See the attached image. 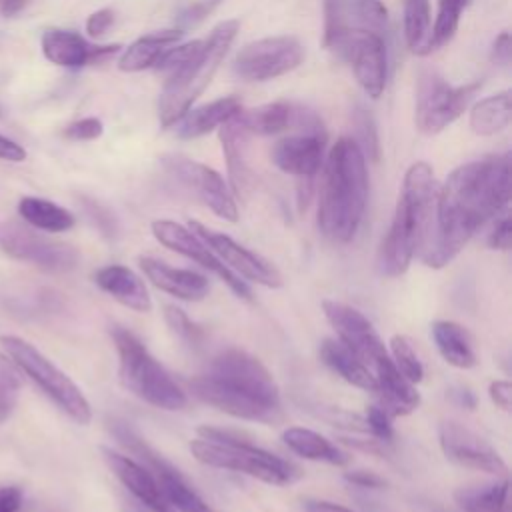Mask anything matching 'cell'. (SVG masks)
Masks as SVG:
<instances>
[{
  "mask_svg": "<svg viewBox=\"0 0 512 512\" xmlns=\"http://www.w3.org/2000/svg\"><path fill=\"white\" fill-rule=\"evenodd\" d=\"M488 394H490V400L502 408L504 412L510 410V404H512V384L508 380H494L488 388Z\"/></svg>",
  "mask_w": 512,
  "mask_h": 512,
  "instance_id": "49",
  "label": "cell"
},
{
  "mask_svg": "<svg viewBox=\"0 0 512 512\" xmlns=\"http://www.w3.org/2000/svg\"><path fill=\"white\" fill-rule=\"evenodd\" d=\"M340 60L352 66L356 82L370 98H380L388 76V50L382 34H356L330 48Z\"/></svg>",
  "mask_w": 512,
  "mask_h": 512,
  "instance_id": "14",
  "label": "cell"
},
{
  "mask_svg": "<svg viewBox=\"0 0 512 512\" xmlns=\"http://www.w3.org/2000/svg\"><path fill=\"white\" fill-rule=\"evenodd\" d=\"M42 52L56 66L82 68L88 64H96L98 46L88 44L78 32L48 28L42 34Z\"/></svg>",
  "mask_w": 512,
  "mask_h": 512,
  "instance_id": "25",
  "label": "cell"
},
{
  "mask_svg": "<svg viewBox=\"0 0 512 512\" xmlns=\"http://www.w3.org/2000/svg\"><path fill=\"white\" fill-rule=\"evenodd\" d=\"M510 202V154L472 160L448 174L436 192L434 224L420 258L430 268L450 264L470 238Z\"/></svg>",
  "mask_w": 512,
  "mask_h": 512,
  "instance_id": "1",
  "label": "cell"
},
{
  "mask_svg": "<svg viewBox=\"0 0 512 512\" xmlns=\"http://www.w3.org/2000/svg\"><path fill=\"white\" fill-rule=\"evenodd\" d=\"M96 286L112 296L122 306L136 310V312H150L152 310V298L148 294V288L144 280L122 264H110L94 274Z\"/></svg>",
  "mask_w": 512,
  "mask_h": 512,
  "instance_id": "24",
  "label": "cell"
},
{
  "mask_svg": "<svg viewBox=\"0 0 512 512\" xmlns=\"http://www.w3.org/2000/svg\"><path fill=\"white\" fill-rule=\"evenodd\" d=\"M344 480L354 484V486H358V488H370V490L386 486V480L382 476H378L376 472H370V470H350V472H344Z\"/></svg>",
  "mask_w": 512,
  "mask_h": 512,
  "instance_id": "48",
  "label": "cell"
},
{
  "mask_svg": "<svg viewBox=\"0 0 512 512\" xmlns=\"http://www.w3.org/2000/svg\"><path fill=\"white\" fill-rule=\"evenodd\" d=\"M0 248L8 256L52 274L70 272L78 266L80 260V254L74 246L54 240L18 220L0 222Z\"/></svg>",
  "mask_w": 512,
  "mask_h": 512,
  "instance_id": "9",
  "label": "cell"
},
{
  "mask_svg": "<svg viewBox=\"0 0 512 512\" xmlns=\"http://www.w3.org/2000/svg\"><path fill=\"white\" fill-rule=\"evenodd\" d=\"M402 16H404V38L410 52L418 56L430 54V36H432L430 0H402Z\"/></svg>",
  "mask_w": 512,
  "mask_h": 512,
  "instance_id": "36",
  "label": "cell"
},
{
  "mask_svg": "<svg viewBox=\"0 0 512 512\" xmlns=\"http://www.w3.org/2000/svg\"><path fill=\"white\" fill-rule=\"evenodd\" d=\"M126 512H144V510H140L138 506H134V504H130L128 508H126Z\"/></svg>",
  "mask_w": 512,
  "mask_h": 512,
  "instance_id": "57",
  "label": "cell"
},
{
  "mask_svg": "<svg viewBox=\"0 0 512 512\" xmlns=\"http://www.w3.org/2000/svg\"><path fill=\"white\" fill-rule=\"evenodd\" d=\"M164 170L176 178L188 192H192L202 204H206L218 218L228 222L238 220V206L230 186L210 166L186 158L182 154L162 156Z\"/></svg>",
  "mask_w": 512,
  "mask_h": 512,
  "instance_id": "12",
  "label": "cell"
},
{
  "mask_svg": "<svg viewBox=\"0 0 512 512\" xmlns=\"http://www.w3.org/2000/svg\"><path fill=\"white\" fill-rule=\"evenodd\" d=\"M188 228L238 276L252 280L256 284H262L266 288H280L282 286V274L278 268L262 258L260 254L248 250L246 246L232 240L228 234L216 232L208 226H204L198 220H190Z\"/></svg>",
  "mask_w": 512,
  "mask_h": 512,
  "instance_id": "16",
  "label": "cell"
},
{
  "mask_svg": "<svg viewBox=\"0 0 512 512\" xmlns=\"http://www.w3.org/2000/svg\"><path fill=\"white\" fill-rule=\"evenodd\" d=\"M152 234L162 246L182 254L188 260H194L208 272L216 274L238 298H252V290L248 288V284L240 280V276L234 274L188 226H182L174 220H154Z\"/></svg>",
  "mask_w": 512,
  "mask_h": 512,
  "instance_id": "15",
  "label": "cell"
},
{
  "mask_svg": "<svg viewBox=\"0 0 512 512\" xmlns=\"http://www.w3.org/2000/svg\"><path fill=\"white\" fill-rule=\"evenodd\" d=\"M368 202L366 158L352 138H338L324 160L318 200V228L336 242H350L364 218Z\"/></svg>",
  "mask_w": 512,
  "mask_h": 512,
  "instance_id": "3",
  "label": "cell"
},
{
  "mask_svg": "<svg viewBox=\"0 0 512 512\" xmlns=\"http://www.w3.org/2000/svg\"><path fill=\"white\" fill-rule=\"evenodd\" d=\"M508 488L506 478L490 484L462 486L454 492V500L464 512H510Z\"/></svg>",
  "mask_w": 512,
  "mask_h": 512,
  "instance_id": "35",
  "label": "cell"
},
{
  "mask_svg": "<svg viewBox=\"0 0 512 512\" xmlns=\"http://www.w3.org/2000/svg\"><path fill=\"white\" fill-rule=\"evenodd\" d=\"M478 88L480 82L452 86L434 70L422 72L416 90V128L422 134L442 132L460 118Z\"/></svg>",
  "mask_w": 512,
  "mask_h": 512,
  "instance_id": "10",
  "label": "cell"
},
{
  "mask_svg": "<svg viewBox=\"0 0 512 512\" xmlns=\"http://www.w3.org/2000/svg\"><path fill=\"white\" fill-rule=\"evenodd\" d=\"M0 344L8 352L16 368L26 374L70 420L86 426L92 420V408L82 390L66 376L56 364H52L36 346L28 340L12 334L0 336Z\"/></svg>",
  "mask_w": 512,
  "mask_h": 512,
  "instance_id": "8",
  "label": "cell"
},
{
  "mask_svg": "<svg viewBox=\"0 0 512 512\" xmlns=\"http://www.w3.org/2000/svg\"><path fill=\"white\" fill-rule=\"evenodd\" d=\"M510 56H512V42H510V34L502 32L492 46V62L500 64V66H508L510 64Z\"/></svg>",
  "mask_w": 512,
  "mask_h": 512,
  "instance_id": "51",
  "label": "cell"
},
{
  "mask_svg": "<svg viewBox=\"0 0 512 512\" xmlns=\"http://www.w3.org/2000/svg\"><path fill=\"white\" fill-rule=\"evenodd\" d=\"M140 268L144 276L162 292L176 296L186 302H198L202 300L208 290V278L186 268H174L162 260H156L152 256H140L138 258Z\"/></svg>",
  "mask_w": 512,
  "mask_h": 512,
  "instance_id": "22",
  "label": "cell"
},
{
  "mask_svg": "<svg viewBox=\"0 0 512 512\" xmlns=\"http://www.w3.org/2000/svg\"><path fill=\"white\" fill-rule=\"evenodd\" d=\"M282 440L294 454L306 460L326 462L332 466H344L350 460L346 452H342L338 446H334L330 440L310 428L290 426L282 432Z\"/></svg>",
  "mask_w": 512,
  "mask_h": 512,
  "instance_id": "31",
  "label": "cell"
},
{
  "mask_svg": "<svg viewBox=\"0 0 512 512\" xmlns=\"http://www.w3.org/2000/svg\"><path fill=\"white\" fill-rule=\"evenodd\" d=\"M436 192L432 166L422 160L414 162L404 174L394 218L380 248V272L384 276H402L412 258L426 246L434 224Z\"/></svg>",
  "mask_w": 512,
  "mask_h": 512,
  "instance_id": "4",
  "label": "cell"
},
{
  "mask_svg": "<svg viewBox=\"0 0 512 512\" xmlns=\"http://www.w3.org/2000/svg\"><path fill=\"white\" fill-rule=\"evenodd\" d=\"M440 356L454 368L468 370L476 366V352L468 332L452 320H436L430 326Z\"/></svg>",
  "mask_w": 512,
  "mask_h": 512,
  "instance_id": "30",
  "label": "cell"
},
{
  "mask_svg": "<svg viewBox=\"0 0 512 512\" xmlns=\"http://www.w3.org/2000/svg\"><path fill=\"white\" fill-rule=\"evenodd\" d=\"M390 358L394 362V366L400 370V374L410 380L412 384H418L424 378V366L412 346V342L402 336V334H394L390 338Z\"/></svg>",
  "mask_w": 512,
  "mask_h": 512,
  "instance_id": "39",
  "label": "cell"
},
{
  "mask_svg": "<svg viewBox=\"0 0 512 512\" xmlns=\"http://www.w3.org/2000/svg\"><path fill=\"white\" fill-rule=\"evenodd\" d=\"M204 404L234 418L272 424L282 418L280 388L270 370L240 348L218 352L208 368L188 382Z\"/></svg>",
  "mask_w": 512,
  "mask_h": 512,
  "instance_id": "2",
  "label": "cell"
},
{
  "mask_svg": "<svg viewBox=\"0 0 512 512\" xmlns=\"http://www.w3.org/2000/svg\"><path fill=\"white\" fill-rule=\"evenodd\" d=\"M510 242H512V222L508 212H502L500 216H496V222L488 236V244L494 250H508Z\"/></svg>",
  "mask_w": 512,
  "mask_h": 512,
  "instance_id": "46",
  "label": "cell"
},
{
  "mask_svg": "<svg viewBox=\"0 0 512 512\" xmlns=\"http://www.w3.org/2000/svg\"><path fill=\"white\" fill-rule=\"evenodd\" d=\"M110 336L118 354V376L128 392L162 410H182L188 404L184 390L130 330L112 326Z\"/></svg>",
  "mask_w": 512,
  "mask_h": 512,
  "instance_id": "7",
  "label": "cell"
},
{
  "mask_svg": "<svg viewBox=\"0 0 512 512\" xmlns=\"http://www.w3.org/2000/svg\"><path fill=\"white\" fill-rule=\"evenodd\" d=\"M148 468H152V474L156 476L160 488L164 490L168 502L176 512H216L188 484V480L180 474V470L174 468L166 458H162V454L154 456Z\"/></svg>",
  "mask_w": 512,
  "mask_h": 512,
  "instance_id": "27",
  "label": "cell"
},
{
  "mask_svg": "<svg viewBox=\"0 0 512 512\" xmlns=\"http://www.w3.org/2000/svg\"><path fill=\"white\" fill-rule=\"evenodd\" d=\"M182 30L170 28V30H156L146 36L136 38L118 58V68L122 72H142L146 68H154L158 56L164 48L172 46L182 38Z\"/></svg>",
  "mask_w": 512,
  "mask_h": 512,
  "instance_id": "29",
  "label": "cell"
},
{
  "mask_svg": "<svg viewBox=\"0 0 512 512\" xmlns=\"http://www.w3.org/2000/svg\"><path fill=\"white\" fill-rule=\"evenodd\" d=\"M376 394L382 398V408L390 416H406L420 406V394L416 384L406 380L400 370L394 366L390 354L374 362Z\"/></svg>",
  "mask_w": 512,
  "mask_h": 512,
  "instance_id": "23",
  "label": "cell"
},
{
  "mask_svg": "<svg viewBox=\"0 0 512 512\" xmlns=\"http://www.w3.org/2000/svg\"><path fill=\"white\" fill-rule=\"evenodd\" d=\"M302 58L304 48L294 36H266L240 48L234 74L246 82H266L298 68Z\"/></svg>",
  "mask_w": 512,
  "mask_h": 512,
  "instance_id": "11",
  "label": "cell"
},
{
  "mask_svg": "<svg viewBox=\"0 0 512 512\" xmlns=\"http://www.w3.org/2000/svg\"><path fill=\"white\" fill-rule=\"evenodd\" d=\"M18 214L28 226L40 232H66L76 222L70 210H66L64 206L52 200L38 198V196L20 198Z\"/></svg>",
  "mask_w": 512,
  "mask_h": 512,
  "instance_id": "32",
  "label": "cell"
},
{
  "mask_svg": "<svg viewBox=\"0 0 512 512\" xmlns=\"http://www.w3.org/2000/svg\"><path fill=\"white\" fill-rule=\"evenodd\" d=\"M242 108L236 96H222L198 108L186 110V114L178 120L176 132L184 140L200 138L216 128H220L228 118H232Z\"/></svg>",
  "mask_w": 512,
  "mask_h": 512,
  "instance_id": "28",
  "label": "cell"
},
{
  "mask_svg": "<svg viewBox=\"0 0 512 512\" xmlns=\"http://www.w3.org/2000/svg\"><path fill=\"white\" fill-rule=\"evenodd\" d=\"M0 160L6 162H24L26 160V150L22 144H18L12 138H6L0 134Z\"/></svg>",
  "mask_w": 512,
  "mask_h": 512,
  "instance_id": "52",
  "label": "cell"
},
{
  "mask_svg": "<svg viewBox=\"0 0 512 512\" xmlns=\"http://www.w3.org/2000/svg\"><path fill=\"white\" fill-rule=\"evenodd\" d=\"M510 118H512L510 90H502L498 94L486 96L480 102H476L470 110L468 124L474 134L492 136L508 128Z\"/></svg>",
  "mask_w": 512,
  "mask_h": 512,
  "instance_id": "33",
  "label": "cell"
},
{
  "mask_svg": "<svg viewBox=\"0 0 512 512\" xmlns=\"http://www.w3.org/2000/svg\"><path fill=\"white\" fill-rule=\"evenodd\" d=\"M438 438L444 456L462 468L488 474H506L508 470L506 462L490 442L458 422H442L438 428Z\"/></svg>",
  "mask_w": 512,
  "mask_h": 512,
  "instance_id": "17",
  "label": "cell"
},
{
  "mask_svg": "<svg viewBox=\"0 0 512 512\" xmlns=\"http://www.w3.org/2000/svg\"><path fill=\"white\" fill-rule=\"evenodd\" d=\"M318 352H320V360L332 372H336L342 380H346L348 384H352L356 388H362V390H368V392H376L374 372L342 340H338V338H324Z\"/></svg>",
  "mask_w": 512,
  "mask_h": 512,
  "instance_id": "26",
  "label": "cell"
},
{
  "mask_svg": "<svg viewBox=\"0 0 512 512\" xmlns=\"http://www.w3.org/2000/svg\"><path fill=\"white\" fill-rule=\"evenodd\" d=\"M292 114H294V104L290 102H268L260 104L256 108H240L238 118L242 126L248 130V134H258V136H270L278 134L286 128L292 126Z\"/></svg>",
  "mask_w": 512,
  "mask_h": 512,
  "instance_id": "34",
  "label": "cell"
},
{
  "mask_svg": "<svg viewBox=\"0 0 512 512\" xmlns=\"http://www.w3.org/2000/svg\"><path fill=\"white\" fill-rule=\"evenodd\" d=\"M354 132L356 138H352L358 148L362 150L364 158L376 162L380 158V144H378V130H376V122L374 116L370 114V110L358 106L354 112Z\"/></svg>",
  "mask_w": 512,
  "mask_h": 512,
  "instance_id": "40",
  "label": "cell"
},
{
  "mask_svg": "<svg viewBox=\"0 0 512 512\" xmlns=\"http://www.w3.org/2000/svg\"><path fill=\"white\" fill-rule=\"evenodd\" d=\"M326 138L298 132L278 140L272 148V162L286 174L314 178L324 162Z\"/></svg>",
  "mask_w": 512,
  "mask_h": 512,
  "instance_id": "20",
  "label": "cell"
},
{
  "mask_svg": "<svg viewBox=\"0 0 512 512\" xmlns=\"http://www.w3.org/2000/svg\"><path fill=\"white\" fill-rule=\"evenodd\" d=\"M30 4V0H0V14L10 18L20 14L26 6Z\"/></svg>",
  "mask_w": 512,
  "mask_h": 512,
  "instance_id": "56",
  "label": "cell"
},
{
  "mask_svg": "<svg viewBox=\"0 0 512 512\" xmlns=\"http://www.w3.org/2000/svg\"><path fill=\"white\" fill-rule=\"evenodd\" d=\"M104 132V126L98 118L94 116H88V118H80L72 124H68L64 128V138L68 140H78V142H84V140H96L100 138Z\"/></svg>",
  "mask_w": 512,
  "mask_h": 512,
  "instance_id": "45",
  "label": "cell"
},
{
  "mask_svg": "<svg viewBox=\"0 0 512 512\" xmlns=\"http://www.w3.org/2000/svg\"><path fill=\"white\" fill-rule=\"evenodd\" d=\"M238 28V20H224L216 24L204 40L202 50L188 64L166 78L158 100V118L162 126L176 124L186 110H190L194 100L206 90L228 54Z\"/></svg>",
  "mask_w": 512,
  "mask_h": 512,
  "instance_id": "6",
  "label": "cell"
},
{
  "mask_svg": "<svg viewBox=\"0 0 512 512\" xmlns=\"http://www.w3.org/2000/svg\"><path fill=\"white\" fill-rule=\"evenodd\" d=\"M20 390V370L10 360V356L0 352V424L12 416L20 398Z\"/></svg>",
  "mask_w": 512,
  "mask_h": 512,
  "instance_id": "38",
  "label": "cell"
},
{
  "mask_svg": "<svg viewBox=\"0 0 512 512\" xmlns=\"http://www.w3.org/2000/svg\"><path fill=\"white\" fill-rule=\"evenodd\" d=\"M390 418L392 416L380 404H372L366 408V424L372 430V434L382 442H392L394 438V428Z\"/></svg>",
  "mask_w": 512,
  "mask_h": 512,
  "instance_id": "44",
  "label": "cell"
},
{
  "mask_svg": "<svg viewBox=\"0 0 512 512\" xmlns=\"http://www.w3.org/2000/svg\"><path fill=\"white\" fill-rule=\"evenodd\" d=\"M220 2L222 0H190V2H186L176 14V28L184 32L186 28L200 24L206 16H210L220 6Z\"/></svg>",
  "mask_w": 512,
  "mask_h": 512,
  "instance_id": "43",
  "label": "cell"
},
{
  "mask_svg": "<svg viewBox=\"0 0 512 512\" xmlns=\"http://www.w3.org/2000/svg\"><path fill=\"white\" fill-rule=\"evenodd\" d=\"M468 4L470 0H438V12L432 24V36H430V52L442 48L454 38L460 24L462 10Z\"/></svg>",
  "mask_w": 512,
  "mask_h": 512,
  "instance_id": "37",
  "label": "cell"
},
{
  "mask_svg": "<svg viewBox=\"0 0 512 512\" xmlns=\"http://www.w3.org/2000/svg\"><path fill=\"white\" fill-rule=\"evenodd\" d=\"M388 10L382 0H324V38L326 50L338 42L372 32L386 34Z\"/></svg>",
  "mask_w": 512,
  "mask_h": 512,
  "instance_id": "13",
  "label": "cell"
},
{
  "mask_svg": "<svg viewBox=\"0 0 512 512\" xmlns=\"http://www.w3.org/2000/svg\"><path fill=\"white\" fill-rule=\"evenodd\" d=\"M450 398L458 404V406H464V408H468V410H472V408H476V394L470 390V388H466V386H454V388H450Z\"/></svg>",
  "mask_w": 512,
  "mask_h": 512,
  "instance_id": "55",
  "label": "cell"
},
{
  "mask_svg": "<svg viewBox=\"0 0 512 512\" xmlns=\"http://www.w3.org/2000/svg\"><path fill=\"white\" fill-rule=\"evenodd\" d=\"M164 316H166V322L170 326V330L188 346L192 348H198L202 342H204V330L194 324L188 314L176 306H166L164 308Z\"/></svg>",
  "mask_w": 512,
  "mask_h": 512,
  "instance_id": "42",
  "label": "cell"
},
{
  "mask_svg": "<svg viewBox=\"0 0 512 512\" xmlns=\"http://www.w3.org/2000/svg\"><path fill=\"white\" fill-rule=\"evenodd\" d=\"M24 494L18 486H0V512H20Z\"/></svg>",
  "mask_w": 512,
  "mask_h": 512,
  "instance_id": "50",
  "label": "cell"
},
{
  "mask_svg": "<svg viewBox=\"0 0 512 512\" xmlns=\"http://www.w3.org/2000/svg\"><path fill=\"white\" fill-rule=\"evenodd\" d=\"M86 210L94 220H98V226L104 230V234H114V218L100 204L86 200Z\"/></svg>",
  "mask_w": 512,
  "mask_h": 512,
  "instance_id": "53",
  "label": "cell"
},
{
  "mask_svg": "<svg viewBox=\"0 0 512 512\" xmlns=\"http://www.w3.org/2000/svg\"><path fill=\"white\" fill-rule=\"evenodd\" d=\"M304 512H352L350 508L342 506V504H334L328 500H316V498H306L302 502Z\"/></svg>",
  "mask_w": 512,
  "mask_h": 512,
  "instance_id": "54",
  "label": "cell"
},
{
  "mask_svg": "<svg viewBox=\"0 0 512 512\" xmlns=\"http://www.w3.org/2000/svg\"><path fill=\"white\" fill-rule=\"evenodd\" d=\"M104 462L112 470V474L122 482V486L150 512H176L168 502L164 490L160 488L156 476L150 468L140 462L124 456L112 448H100Z\"/></svg>",
  "mask_w": 512,
  "mask_h": 512,
  "instance_id": "19",
  "label": "cell"
},
{
  "mask_svg": "<svg viewBox=\"0 0 512 512\" xmlns=\"http://www.w3.org/2000/svg\"><path fill=\"white\" fill-rule=\"evenodd\" d=\"M0 116H2V108H0Z\"/></svg>",
  "mask_w": 512,
  "mask_h": 512,
  "instance_id": "58",
  "label": "cell"
},
{
  "mask_svg": "<svg viewBox=\"0 0 512 512\" xmlns=\"http://www.w3.org/2000/svg\"><path fill=\"white\" fill-rule=\"evenodd\" d=\"M112 24H114V10L112 8H100V10H96L88 16L86 32L92 38H100L110 30Z\"/></svg>",
  "mask_w": 512,
  "mask_h": 512,
  "instance_id": "47",
  "label": "cell"
},
{
  "mask_svg": "<svg viewBox=\"0 0 512 512\" xmlns=\"http://www.w3.org/2000/svg\"><path fill=\"white\" fill-rule=\"evenodd\" d=\"M322 310L330 326L336 330L338 340H342L368 366H374L376 360L388 354L380 334L360 310L338 300H322Z\"/></svg>",
  "mask_w": 512,
  "mask_h": 512,
  "instance_id": "18",
  "label": "cell"
},
{
  "mask_svg": "<svg viewBox=\"0 0 512 512\" xmlns=\"http://www.w3.org/2000/svg\"><path fill=\"white\" fill-rule=\"evenodd\" d=\"M196 434L198 438L192 440L188 448L204 466L242 472L272 486H288L300 478V470L292 462L230 430L198 426Z\"/></svg>",
  "mask_w": 512,
  "mask_h": 512,
  "instance_id": "5",
  "label": "cell"
},
{
  "mask_svg": "<svg viewBox=\"0 0 512 512\" xmlns=\"http://www.w3.org/2000/svg\"><path fill=\"white\" fill-rule=\"evenodd\" d=\"M238 112L220 126V142H222V152L226 158L230 190L236 198L246 200L254 188V174L248 164V136L250 134L242 126Z\"/></svg>",
  "mask_w": 512,
  "mask_h": 512,
  "instance_id": "21",
  "label": "cell"
},
{
  "mask_svg": "<svg viewBox=\"0 0 512 512\" xmlns=\"http://www.w3.org/2000/svg\"><path fill=\"white\" fill-rule=\"evenodd\" d=\"M204 40H192L186 44H176L172 48H164L162 54L158 56L154 68L162 74H166V78L170 74H174L176 70H180L184 64H188L200 50H202Z\"/></svg>",
  "mask_w": 512,
  "mask_h": 512,
  "instance_id": "41",
  "label": "cell"
}]
</instances>
